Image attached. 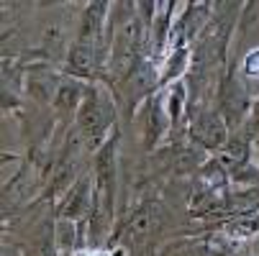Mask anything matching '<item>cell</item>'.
Wrapping results in <instances>:
<instances>
[{
    "instance_id": "cell-2",
    "label": "cell",
    "mask_w": 259,
    "mask_h": 256,
    "mask_svg": "<svg viewBox=\"0 0 259 256\" xmlns=\"http://www.w3.org/2000/svg\"><path fill=\"white\" fill-rule=\"evenodd\" d=\"M118 143H121V131L118 126L110 131L108 141L95 151V177H98V192L105 202V218L113 221V202H116V169H118Z\"/></svg>"
},
{
    "instance_id": "cell-1",
    "label": "cell",
    "mask_w": 259,
    "mask_h": 256,
    "mask_svg": "<svg viewBox=\"0 0 259 256\" xmlns=\"http://www.w3.org/2000/svg\"><path fill=\"white\" fill-rule=\"evenodd\" d=\"M75 118H77L75 131L80 133V138H85V146L98 151L110 136L108 131L116 128V105L108 97V92H103L95 82H90L85 87V97Z\"/></svg>"
},
{
    "instance_id": "cell-6",
    "label": "cell",
    "mask_w": 259,
    "mask_h": 256,
    "mask_svg": "<svg viewBox=\"0 0 259 256\" xmlns=\"http://www.w3.org/2000/svg\"><path fill=\"white\" fill-rule=\"evenodd\" d=\"M108 11H110L108 3H90V6H85V16H82V23H80L77 41L100 49L103 28H105V13H108ZM100 52H103V49H100ZM105 59H108V57H105Z\"/></svg>"
},
{
    "instance_id": "cell-9",
    "label": "cell",
    "mask_w": 259,
    "mask_h": 256,
    "mask_svg": "<svg viewBox=\"0 0 259 256\" xmlns=\"http://www.w3.org/2000/svg\"><path fill=\"white\" fill-rule=\"evenodd\" d=\"M256 149H259V141H256Z\"/></svg>"
},
{
    "instance_id": "cell-4",
    "label": "cell",
    "mask_w": 259,
    "mask_h": 256,
    "mask_svg": "<svg viewBox=\"0 0 259 256\" xmlns=\"http://www.w3.org/2000/svg\"><path fill=\"white\" fill-rule=\"evenodd\" d=\"M90 187H93L90 179L82 177L67 190L59 205V221H72V223L85 226V210L90 205Z\"/></svg>"
},
{
    "instance_id": "cell-7",
    "label": "cell",
    "mask_w": 259,
    "mask_h": 256,
    "mask_svg": "<svg viewBox=\"0 0 259 256\" xmlns=\"http://www.w3.org/2000/svg\"><path fill=\"white\" fill-rule=\"evenodd\" d=\"M190 46H172L169 57H164V67H162V75L157 82V90H162L169 82H177V77H185V69L190 64Z\"/></svg>"
},
{
    "instance_id": "cell-3",
    "label": "cell",
    "mask_w": 259,
    "mask_h": 256,
    "mask_svg": "<svg viewBox=\"0 0 259 256\" xmlns=\"http://www.w3.org/2000/svg\"><path fill=\"white\" fill-rule=\"evenodd\" d=\"M229 133L226 121L221 118L218 111H210V108H190L188 113V136L205 146V149H215L218 143H224V138Z\"/></svg>"
},
{
    "instance_id": "cell-5",
    "label": "cell",
    "mask_w": 259,
    "mask_h": 256,
    "mask_svg": "<svg viewBox=\"0 0 259 256\" xmlns=\"http://www.w3.org/2000/svg\"><path fill=\"white\" fill-rule=\"evenodd\" d=\"M169 116L164 113L162 105V95L159 90L154 95L146 97V121H144V138H146V151H152L159 143V138H164V131L169 128Z\"/></svg>"
},
{
    "instance_id": "cell-8",
    "label": "cell",
    "mask_w": 259,
    "mask_h": 256,
    "mask_svg": "<svg viewBox=\"0 0 259 256\" xmlns=\"http://www.w3.org/2000/svg\"><path fill=\"white\" fill-rule=\"evenodd\" d=\"M185 92H188V87H185V80H177L169 85L167 90V116H169V128L172 133L180 131L182 126V113H185Z\"/></svg>"
}]
</instances>
